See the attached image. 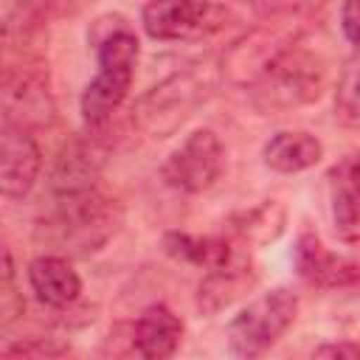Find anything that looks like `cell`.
<instances>
[{
	"label": "cell",
	"instance_id": "obj_1",
	"mask_svg": "<svg viewBox=\"0 0 360 360\" xmlns=\"http://www.w3.org/2000/svg\"><path fill=\"white\" fill-rule=\"evenodd\" d=\"M118 228V205L96 180H51L45 217L37 222V242L56 256H87Z\"/></svg>",
	"mask_w": 360,
	"mask_h": 360
},
{
	"label": "cell",
	"instance_id": "obj_2",
	"mask_svg": "<svg viewBox=\"0 0 360 360\" xmlns=\"http://www.w3.org/2000/svg\"><path fill=\"white\" fill-rule=\"evenodd\" d=\"M87 39L96 51L98 73L82 93V118L87 129H101L129 93L141 45L132 25L121 14H104L90 22Z\"/></svg>",
	"mask_w": 360,
	"mask_h": 360
},
{
	"label": "cell",
	"instance_id": "obj_3",
	"mask_svg": "<svg viewBox=\"0 0 360 360\" xmlns=\"http://www.w3.org/2000/svg\"><path fill=\"white\" fill-rule=\"evenodd\" d=\"M222 79V65L205 59L188 65L155 87H149L132 107V118L141 132L149 138H169L174 135L208 98L217 93Z\"/></svg>",
	"mask_w": 360,
	"mask_h": 360
},
{
	"label": "cell",
	"instance_id": "obj_4",
	"mask_svg": "<svg viewBox=\"0 0 360 360\" xmlns=\"http://www.w3.org/2000/svg\"><path fill=\"white\" fill-rule=\"evenodd\" d=\"M298 295L287 287H276L248 307H242L228 323V349L236 357L264 354L295 321Z\"/></svg>",
	"mask_w": 360,
	"mask_h": 360
},
{
	"label": "cell",
	"instance_id": "obj_5",
	"mask_svg": "<svg viewBox=\"0 0 360 360\" xmlns=\"http://www.w3.org/2000/svg\"><path fill=\"white\" fill-rule=\"evenodd\" d=\"M262 110H295L315 101L326 87V65L318 53L292 45L253 84Z\"/></svg>",
	"mask_w": 360,
	"mask_h": 360
},
{
	"label": "cell",
	"instance_id": "obj_6",
	"mask_svg": "<svg viewBox=\"0 0 360 360\" xmlns=\"http://www.w3.org/2000/svg\"><path fill=\"white\" fill-rule=\"evenodd\" d=\"M301 37V22L292 14H278L242 39H236L228 53L222 56V76H228L233 84H256L270 65L287 53L292 45H298Z\"/></svg>",
	"mask_w": 360,
	"mask_h": 360
},
{
	"label": "cell",
	"instance_id": "obj_7",
	"mask_svg": "<svg viewBox=\"0 0 360 360\" xmlns=\"http://www.w3.org/2000/svg\"><path fill=\"white\" fill-rule=\"evenodd\" d=\"M225 11L214 0H149L141 22L152 39H200L222 28Z\"/></svg>",
	"mask_w": 360,
	"mask_h": 360
},
{
	"label": "cell",
	"instance_id": "obj_8",
	"mask_svg": "<svg viewBox=\"0 0 360 360\" xmlns=\"http://www.w3.org/2000/svg\"><path fill=\"white\" fill-rule=\"evenodd\" d=\"M222 172V143L214 129H194L166 158L160 174L166 186L183 194H200L217 183Z\"/></svg>",
	"mask_w": 360,
	"mask_h": 360
},
{
	"label": "cell",
	"instance_id": "obj_9",
	"mask_svg": "<svg viewBox=\"0 0 360 360\" xmlns=\"http://www.w3.org/2000/svg\"><path fill=\"white\" fill-rule=\"evenodd\" d=\"M42 169V152L31 129L3 115L0 124V191L8 200L25 197Z\"/></svg>",
	"mask_w": 360,
	"mask_h": 360
},
{
	"label": "cell",
	"instance_id": "obj_10",
	"mask_svg": "<svg viewBox=\"0 0 360 360\" xmlns=\"http://www.w3.org/2000/svg\"><path fill=\"white\" fill-rule=\"evenodd\" d=\"M3 104L6 118H14L31 129V124H45L53 112L48 93V73L39 62H22L20 70L8 68L3 79Z\"/></svg>",
	"mask_w": 360,
	"mask_h": 360
},
{
	"label": "cell",
	"instance_id": "obj_11",
	"mask_svg": "<svg viewBox=\"0 0 360 360\" xmlns=\"http://www.w3.org/2000/svg\"><path fill=\"white\" fill-rule=\"evenodd\" d=\"M295 270L298 276L323 290L360 287V259L329 250L315 233H301L295 242Z\"/></svg>",
	"mask_w": 360,
	"mask_h": 360
},
{
	"label": "cell",
	"instance_id": "obj_12",
	"mask_svg": "<svg viewBox=\"0 0 360 360\" xmlns=\"http://www.w3.org/2000/svg\"><path fill=\"white\" fill-rule=\"evenodd\" d=\"M256 267L250 262L248 248L242 245L225 264L205 270L200 287H197V309L202 315H217L228 309L233 301H239L253 284H256Z\"/></svg>",
	"mask_w": 360,
	"mask_h": 360
},
{
	"label": "cell",
	"instance_id": "obj_13",
	"mask_svg": "<svg viewBox=\"0 0 360 360\" xmlns=\"http://www.w3.org/2000/svg\"><path fill=\"white\" fill-rule=\"evenodd\" d=\"M329 200L338 236L343 242H360V152L332 166Z\"/></svg>",
	"mask_w": 360,
	"mask_h": 360
},
{
	"label": "cell",
	"instance_id": "obj_14",
	"mask_svg": "<svg viewBox=\"0 0 360 360\" xmlns=\"http://www.w3.org/2000/svg\"><path fill=\"white\" fill-rule=\"evenodd\" d=\"M183 338V321L163 304L146 307L132 323V349L146 360L172 357Z\"/></svg>",
	"mask_w": 360,
	"mask_h": 360
},
{
	"label": "cell",
	"instance_id": "obj_15",
	"mask_svg": "<svg viewBox=\"0 0 360 360\" xmlns=\"http://www.w3.org/2000/svg\"><path fill=\"white\" fill-rule=\"evenodd\" d=\"M28 281L37 298L48 307H68L82 292V278L65 256L48 253L28 264Z\"/></svg>",
	"mask_w": 360,
	"mask_h": 360
},
{
	"label": "cell",
	"instance_id": "obj_16",
	"mask_svg": "<svg viewBox=\"0 0 360 360\" xmlns=\"http://www.w3.org/2000/svg\"><path fill=\"white\" fill-rule=\"evenodd\" d=\"M323 158V143L301 129H284L276 132L264 149H262V160L267 169L278 172V174H295L304 172L309 166H315Z\"/></svg>",
	"mask_w": 360,
	"mask_h": 360
},
{
	"label": "cell",
	"instance_id": "obj_17",
	"mask_svg": "<svg viewBox=\"0 0 360 360\" xmlns=\"http://www.w3.org/2000/svg\"><path fill=\"white\" fill-rule=\"evenodd\" d=\"M163 248L177 262H186V264L211 270V267L225 264L242 248V242H236L233 236H191V233L172 231V233L163 236Z\"/></svg>",
	"mask_w": 360,
	"mask_h": 360
},
{
	"label": "cell",
	"instance_id": "obj_18",
	"mask_svg": "<svg viewBox=\"0 0 360 360\" xmlns=\"http://www.w3.org/2000/svg\"><path fill=\"white\" fill-rule=\"evenodd\" d=\"M287 214L276 200H264L248 211H239L231 219V236L242 245H264L278 239V233L284 231Z\"/></svg>",
	"mask_w": 360,
	"mask_h": 360
},
{
	"label": "cell",
	"instance_id": "obj_19",
	"mask_svg": "<svg viewBox=\"0 0 360 360\" xmlns=\"http://www.w3.org/2000/svg\"><path fill=\"white\" fill-rule=\"evenodd\" d=\"M3 8V37L6 42L14 39V31H20V37H28V31H34L39 22L37 14V0H0Z\"/></svg>",
	"mask_w": 360,
	"mask_h": 360
},
{
	"label": "cell",
	"instance_id": "obj_20",
	"mask_svg": "<svg viewBox=\"0 0 360 360\" xmlns=\"http://www.w3.org/2000/svg\"><path fill=\"white\" fill-rule=\"evenodd\" d=\"M0 321L3 326L14 323V318L22 315V295L17 292L14 287V262H11V253L3 250V284H0Z\"/></svg>",
	"mask_w": 360,
	"mask_h": 360
},
{
	"label": "cell",
	"instance_id": "obj_21",
	"mask_svg": "<svg viewBox=\"0 0 360 360\" xmlns=\"http://www.w3.org/2000/svg\"><path fill=\"white\" fill-rule=\"evenodd\" d=\"M68 352L70 346L59 343L56 338H25L3 346V357H62Z\"/></svg>",
	"mask_w": 360,
	"mask_h": 360
},
{
	"label": "cell",
	"instance_id": "obj_22",
	"mask_svg": "<svg viewBox=\"0 0 360 360\" xmlns=\"http://www.w3.org/2000/svg\"><path fill=\"white\" fill-rule=\"evenodd\" d=\"M338 115L346 124L360 127V70H349L338 90Z\"/></svg>",
	"mask_w": 360,
	"mask_h": 360
},
{
	"label": "cell",
	"instance_id": "obj_23",
	"mask_svg": "<svg viewBox=\"0 0 360 360\" xmlns=\"http://www.w3.org/2000/svg\"><path fill=\"white\" fill-rule=\"evenodd\" d=\"M93 0H37V14H39V22H45V20H62V17L79 14Z\"/></svg>",
	"mask_w": 360,
	"mask_h": 360
},
{
	"label": "cell",
	"instance_id": "obj_24",
	"mask_svg": "<svg viewBox=\"0 0 360 360\" xmlns=\"http://www.w3.org/2000/svg\"><path fill=\"white\" fill-rule=\"evenodd\" d=\"M340 28L349 42L360 45V0H343L340 6Z\"/></svg>",
	"mask_w": 360,
	"mask_h": 360
},
{
	"label": "cell",
	"instance_id": "obj_25",
	"mask_svg": "<svg viewBox=\"0 0 360 360\" xmlns=\"http://www.w3.org/2000/svg\"><path fill=\"white\" fill-rule=\"evenodd\" d=\"M312 354L315 357H360V343H323Z\"/></svg>",
	"mask_w": 360,
	"mask_h": 360
}]
</instances>
